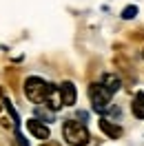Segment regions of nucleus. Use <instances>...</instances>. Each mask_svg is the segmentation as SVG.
<instances>
[{"label": "nucleus", "instance_id": "nucleus-4", "mask_svg": "<svg viewBox=\"0 0 144 146\" xmlns=\"http://www.w3.org/2000/svg\"><path fill=\"white\" fill-rule=\"evenodd\" d=\"M27 131L36 137V139H49V135H51V133H49V126H47L45 122L36 119V117L27 119Z\"/></svg>", "mask_w": 144, "mask_h": 146}, {"label": "nucleus", "instance_id": "nucleus-9", "mask_svg": "<svg viewBox=\"0 0 144 146\" xmlns=\"http://www.w3.org/2000/svg\"><path fill=\"white\" fill-rule=\"evenodd\" d=\"M131 111H133V115L137 119H144V93H135L133 98V104H131Z\"/></svg>", "mask_w": 144, "mask_h": 146}, {"label": "nucleus", "instance_id": "nucleus-7", "mask_svg": "<svg viewBox=\"0 0 144 146\" xmlns=\"http://www.w3.org/2000/svg\"><path fill=\"white\" fill-rule=\"evenodd\" d=\"M60 91H62L64 106H73V104H75V98H78L75 84H73V82H62V84H60Z\"/></svg>", "mask_w": 144, "mask_h": 146}, {"label": "nucleus", "instance_id": "nucleus-6", "mask_svg": "<svg viewBox=\"0 0 144 146\" xmlns=\"http://www.w3.org/2000/svg\"><path fill=\"white\" fill-rule=\"evenodd\" d=\"M100 131H102V133H104L107 137H111V139H117V137H122V128L117 126L115 122L107 119V117L100 119Z\"/></svg>", "mask_w": 144, "mask_h": 146}, {"label": "nucleus", "instance_id": "nucleus-3", "mask_svg": "<svg viewBox=\"0 0 144 146\" xmlns=\"http://www.w3.org/2000/svg\"><path fill=\"white\" fill-rule=\"evenodd\" d=\"M111 95H113V93L109 91L102 82H93L89 86L91 104H93V111H98V113H104V111L111 109Z\"/></svg>", "mask_w": 144, "mask_h": 146}, {"label": "nucleus", "instance_id": "nucleus-12", "mask_svg": "<svg viewBox=\"0 0 144 146\" xmlns=\"http://www.w3.org/2000/svg\"><path fill=\"white\" fill-rule=\"evenodd\" d=\"M40 146H62V144H58V142H42Z\"/></svg>", "mask_w": 144, "mask_h": 146}, {"label": "nucleus", "instance_id": "nucleus-8", "mask_svg": "<svg viewBox=\"0 0 144 146\" xmlns=\"http://www.w3.org/2000/svg\"><path fill=\"white\" fill-rule=\"evenodd\" d=\"M100 82L104 84V86H107V89H109V91H111V93H117V91H120V89H122V80L117 78L115 73H104Z\"/></svg>", "mask_w": 144, "mask_h": 146}, {"label": "nucleus", "instance_id": "nucleus-2", "mask_svg": "<svg viewBox=\"0 0 144 146\" xmlns=\"http://www.w3.org/2000/svg\"><path fill=\"white\" fill-rule=\"evenodd\" d=\"M49 89H51V84H47L45 80L38 78V75H31V78L25 80V95H27V100H31L33 104H42V102H47Z\"/></svg>", "mask_w": 144, "mask_h": 146}, {"label": "nucleus", "instance_id": "nucleus-1", "mask_svg": "<svg viewBox=\"0 0 144 146\" xmlns=\"http://www.w3.org/2000/svg\"><path fill=\"white\" fill-rule=\"evenodd\" d=\"M62 137L67 139L69 146H87L91 142L89 128L80 122H75V119H69V122L62 124Z\"/></svg>", "mask_w": 144, "mask_h": 146}, {"label": "nucleus", "instance_id": "nucleus-13", "mask_svg": "<svg viewBox=\"0 0 144 146\" xmlns=\"http://www.w3.org/2000/svg\"><path fill=\"white\" fill-rule=\"evenodd\" d=\"M142 58H144V51H142Z\"/></svg>", "mask_w": 144, "mask_h": 146}, {"label": "nucleus", "instance_id": "nucleus-11", "mask_svg": "<svg viewBox=\"0 0 144 146\" xmlns=\"http://www.w3.org/2000/svg\"><path fill=\"white\" fill-rule=\"evenodd\" d=\"M7 106V100H5V93H2V89H0V111Z\"/></svg>", "mask_w": 144, "mask_h": 146}, {"label": "nucleus", "instance_id": "nucleus-5", "mask_svg": "<svg viewBox=\"0 0 144 146\" xmlns=\"http://www.w3.org/2000/svg\"><path fill=\"white\" fill-rule=\"evenodd\" d=\"M47 106L51 111H60L64 106V100H62V91H60V86H53L51 84V89H49V95H47Z\"/></svg>", "mask_w": 144, "mask_h": 146}, {"label": "nucleus", "instance_id": "nucleus-10", "mask_svg": "<svg viewBox=\"0 0 144 146\" xmlns=\"http://www.w3.org/2000/svg\"><path fill=\"white\" fill-rule=\"evenodd\" d=\"M135 16H137V7H135V5H129V7L122 11V18L124 20H131V18H135Z\"/></svg>", "mask_w": 144, "mask_h": 146}]
</instances>
